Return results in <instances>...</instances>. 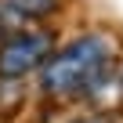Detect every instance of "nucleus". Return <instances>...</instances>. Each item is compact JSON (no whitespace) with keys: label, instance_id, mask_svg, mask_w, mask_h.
Returning a JSON list of instances; mask_svg holds the SVG:
<instances>
[{"label":"nucleus","instance_id":"6","mask_svg":"<svg viewBox=\"0 0 123 123\" xmlns=\"http://www.w3.org/2000/svg\"><path fill=\"white\" fill-rule=\"evenodd\" d=\"M119 76H123V73H119Z\"/></svg>","mask_w":123,"mask_h":123},{"label":"nucleus","instance_id":"5","mask_svg":"<svg viewBox=\"0 0 123 123\" xmlns=\"http://www.w3.org/2000/svg\"><path fill=\"white\" fill-rule=\"evenodd\" d=\"M69 123H119V116L116 112H87V116H76Z\"/></svg>","mask_w":123,"mask_h":123},{"label":"nucleus","instance_id":"2","mask_svg":"<svg viewBox=\"0 0 123 123\" xmlns=\"http://www.w3.org/2000/svg\"><path fill=\"white\" fill-rule=\"evenodd\" d=\"M54 33L47 29H18L0 40V83H18L29 73H40L51 58Z\"/></svg>","mask_w":123,"mask_h":123},{"label":"nucleus","instance_id":"3","mask_svg":"<svg viewBox=\"0 0 123 123\" xmlns=\"http://www.w3.org/2000/svg\"><path fill=\"white\" fill-rule=\"evenodd\" d=\"M25 15H22V7L15 4V0H0V40H7L11 33H18V29H25Z\"/></svg>","mask_w":123,"mask_h":123},{"label":"nucleus","instance_id":"4","mask_svg":"<svg viewBox=\"0 0 123 123\" xmlns=\"http://www.w3.org/2000/svg\"><path fill=\"white\" fill-rule=\"evenodd\" d=\"M15 4L22 7L25 18H51V15L62 7V0H15Z\"/></svg>","mask_w":123,"mask_h":123},{"label":"nucleus","instance_id":"1","mask_svg":"<svg viewBox=\"0 0 123 123\" xmlns=\"http://www.w3.org/2000/svg\"><path fill=\"white\" fill-rule=\"evenodd\" d=\"M116 80V47L105 33H83L47 58L40 69V94L54 101L101 98Z\"/></svg>","mask_w":123,"mask_h":123}]
</instances>
